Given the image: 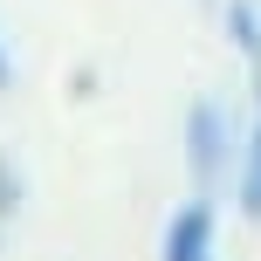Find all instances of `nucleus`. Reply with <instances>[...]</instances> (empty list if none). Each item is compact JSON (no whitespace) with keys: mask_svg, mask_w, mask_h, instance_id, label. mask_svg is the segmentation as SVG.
I'll return each instance as SVG.
<instances>
[{"mask_svg":"<svg viewBox=\"0 0 261 261\" xmlns=\"http://www.w3.org/2000/svg\"><path fill=\"white\" fill-rule=\"evenodd\" d=\"M0 90H14V55H7V41H0Z\"/></svg>","mask_w":261,"mask_h":261,"instance_id":"5","label":"nucleus"},{"mask_svg":"<svg viewBox=\"0 0 261 261\" xmlns=\"http://www.w3.org/2000/svg\"><path fill=\"white\" fill-rule=\"evenodd\" d=\"M213 254H220V206L213 193H193L158 227V261H213Z\"/></svg>","mask_w":261,"mask_h":261,"instance_id":"2","label":"nucleus"},{"mask_svg":"<svg viewBox=\"0 0 261 261\" xmlns=\"http://www.w3.org/2000/svg\"><path fill=\"white\" fill-rule=\"evenodd\" d=\"M21 206H28V179H21V165L0 151V220H14Z\"/></svg>","mask_w":261,"mask_h":261,"instance_id":"4","label":"nucleus"},{"mask_svg":"<svg viewBox=\"0 0 261 261\" xmlns=\"http://www.w3.org/2000/svg\"><path fill=\"white\" fill-rule=\"evenodd\" d=\"M206 7H220V0H206Z\"/></svg>","mask_w":261,"mask_h":261,"instance_id":"6","label":"nucleus"},{"mask_svg":"<svg viewBox=\"0 0 261 261\" xmlns=\"http://www.w3.org/2000/svg\"><path fill=\"white\" fill-rule=\"evenodd\" d=\"M179 151H186V179H193V193H234L241 130H234V110H227L220 96H193V103H186Z\"/></svg>","mask_w":261,"mask_h":261,"instance_id":"1","label":"nucleus"},{"mask_svg":"<svg viewBox=\"0 0 261 261\" xmlns=\"http://www.w3.org/2000/svg\"><path fill=\"white\" fill-rule=\"evenodd\" d=\"M234 206H241V220H261V103L248 110V130H241V165H234Z\"/></svg>","mask_w":261,"mask_h":261,"instance_id":"3","label":"nucleus"}]
</instances>
